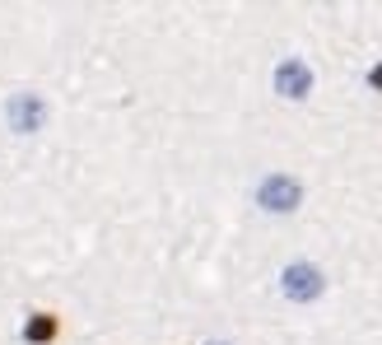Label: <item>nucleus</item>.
Here are the masks:
<instances>
[{
	"mask_svg": "<svg viewBox=\"0 0 382 345\" xmlns=\"http://www.w3.org/2000/svg\"><path fill=\"white\" fill-rule=\"evenodd\" d=\"M10 122H14V131H37V126H42V103H37L33 94L14 98L10 103Z\"/></svg>",
	"mask_w": 382,
	"mask_h": 345,
	"instance_id": "obj_4",
	"label": "nucleus"
},
{
	"mask_svg": "<svg viewBox=\"0 0 382 345\" xmlns=\"http://www.w3.org/2000/svg\"><path fill=\"white\" fill-rule=\"evenodd\" d=\"M373 84H378V89H382V66H378V70H373Z\"/></svg>",
	"mask_w": 382,
	"mask_h": 345,
	"instance_id": "obj_6",
	"label": "nucleus"
},
{
	"mask_svg": "<svg viewBox=\"0 0 382 345\" xmlns=\"http://www.w3.org/2000/svg\"><path fill=\"white\" fill-rule=\"evenodd\" d=\"M299 196H303V191H299L294 178H266L261 182V205H266V210H294Z\"/></svg>",
	"mask_w": 382,
	"mask_h": 345,
	"instance_id": "obj_1",
	"label": "nucleus"
},
{
	"mask_svg": "<svg viewBox=\"0 0 382 345\" xmlns=\"http://www.w3.org/2000/svg\"><path fill=\"white\" fill-rule=\"evenodd\" d=\"M52 332H57V322H52V317H37V322H28V341H52Z\"/></svg>",
	"mask_w": 382,
	"mask_h": 345,
	"instance_id": "obj_5",
	"label": "nucleus"
},
{
	"mask_svg": "<svg viewBox=\"0 0 382 345\" xmlns=\"http://www.w3.org/2000/svg\"><path fill=\"white\" fill-rule=\"evenodd\" d=\"M284 294L289 299H317L322 294V271L317 266H289L284 271Z\"/></svg>",
	"mask_w": 382,
	"mask_h": 345,
	"instance_id": "obj_2",
	"label": "nucleus"
},
{
	"mask_svg": "<svg viewBox=\"0 0 382 345\" xmlns=\"http://www.w3.org/2000/svg\"><path fill=\"white\" fill-rule=\"evenodd\" d=\"M308 84H313V75H308L303 61H284V66L275 70V89H280L284 98H303Z\"/></svg>",
	"mask_w": 382,
	"mask_h": 345,
	"instance_id": "obj_3",
	"label": "nucleus"
}]
</instances>
